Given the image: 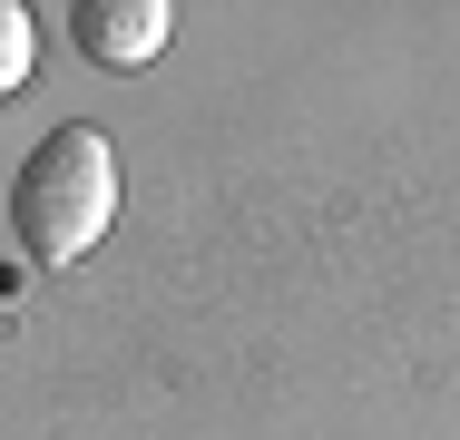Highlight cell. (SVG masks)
Returning <instances> with one entry per match:
<instances>
[{"label":"cell","instance_id":"obj_1","mask_svg":"<svg viewBox=\"0 0 460 440\" xmlns=\"http://www.w3.org/2000/svg\"><path fill=\"white\" fill-rule=\"evenodd\" d=\"M10 225H20V255H30V264L98 255L108 225H118V147H108L98 128H49V137L20 157Z\"/></svg>","mask_w":460,"mask_h":440},{"label":"cell","instance_id":"obj_2","mask_svg":"<svg viewBox=\"0 0 460 440\" xmlns=\"http://www.w3.org/2000/svg\"><path fill=\"white\" fill-rule=\"evenodd\" d=\"M167 0H79L69 10V40L89 49L98 69H147L157 49H167Z\"/></svg>","mask_w":460,"mask_h":440},{"label":"cell","instance_id":"obj_3","mask_svg":"<svg viewBox=\"0 0 460 440\" xmlns=\"http://www.w3.org/2000/svg\"><path fill=\"white\" fill-rule=\"evenodd\" d=\"M30 69H40V20L20 0H0V108L30 88Z\"/></svg>","mask_w":460,"mask_h":440}]
</instances>
